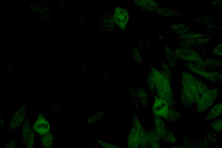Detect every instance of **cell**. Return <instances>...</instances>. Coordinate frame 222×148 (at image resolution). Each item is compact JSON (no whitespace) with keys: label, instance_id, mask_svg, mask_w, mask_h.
<instances>
[{"label":"cell","instance_id":"cell-6","mask_svg":"<svg viewBox=\"0 0 222 148\" xmlns=\"http://www.w3.org/2000/svg\"><path fill=\"white\" fill-rule=\"evenodd\" d=\"M32 128L34 131L37 132L40 136H43L50 131V125L45 116L39 114L38 118L34 124Z\"/></svg>","mask_w":222,"mask_h":148},{"label":"cell","instance_id":"cell-18","mask_svg":"<svg viewBox=\"0 0 222 148\" xmlns=\"http://www.w3.org/2000/svg\"><path fill=\"white\" fill-rule=\"evenodd\" d=\"M169 27L176 34L182 35L190 30V26L184 23L174 24L169 26Z\"/></svg>","mask_w":222,"mask_h":148},{"label":"cell","instance_id":"cell-4","mask_svg":"<svg viewBox=\"0 0 222 148\" xmlns=\"http://www.w3.org/2000/svg\"><path fill=\"white\" fill-rule=\"evenodd\" d=\"M25 116V106L23 105L15 112L12 116L6 135H8L13 130L19 127L24 120Z\"/></svg>","mask_w":222,"mask_h":148},{"label":"cell","instance_id":"cell-16","mask_svg":"<svg viewBox=\"0 0 222 148\" xmlns=\"http://www.w3.org/2000/svg\"><path fill=\"white\" fill-rule=\"evenodd\" d=\"M155 13L165 17H172L182 14L180 12L173 9L161 7L157 8Z\"/></svg>","mask_w":222,"mask_h":148},{"label":"cell","instance_id":"cell-13","mask_svg":"<svg viewBox=\"0 0 222 148\" xmlns=\"http://www.w3.org/2000/svg\"><path fill=\"white\" fill-rule=\"evenodd\" d=\"M196 20L204 25L206 28L208 29V30L211 32V31L215 32L221 28V27H220V26H217L214 25L215 21L211 16H207L201 17L196 19Z\"/></svg>","mask_w":222,"mask_h":148},{"label":"cell","instance_id":"cell-28","mask_svg":"<svg viewBox=\"0 0 222 148\" xmlns=\"http://www.w3.org/2000/svg\"><path fill=\"white\" fill-rule=\"evenodd\" d=\"M5 121L3 119H1L0 120V129L2 128L4 125Z\"/></svg>","mask_w":222,"mask_h":148},{"label":"cell","instance_id":"cell-20","mask_svg":"<svg viewBox=\"0 0 222 148\" xmlns=\"http://www.w3.org/2000/svg\"><path fill=\"white\" fill-rule=\"evenodd\" d=\"M139 49L145 53H147L151 51V45L147 41L139 38L137 42Z\"/></svg>","mask_w":222,"mask_h":148},{"label":"cell","instance_id":"cell-29","mask_svg":"<svg viewBox=\"0 0 222 148\" xmlns=\"http://www.w3.org/2000/svg\"><path fill=\"white\" fill-rule=\"evenodd\" d=\"M95 146L96 147H97V148H102V147H99L98 146H97V145L96 144L95 145Z\"/></svg>","mask_w":222,"mask_h":148},{"label":"cell","instance_id":"cell-11","mask_svg":"<svg viewBox=\"0 0 222 148\" xmlns=\"http://www.w3.org/2000/svg\"><path fill=\"white\" fill-rule=\"evenodd\" d=\"M113 16L110 12L104 14L101 20V26L103 29L106 32H111L114 29L115 24Z\"/></svg>","mask_w":222,"mask_h":148},{"label":"cell","instance_id":"cell-7","mask_svg":"<svg viewBox=\"0 0 222 148\" xmlns=\"http://www.w3.org/2000/svg\"><path fill=\"white\" fill-rule=\"evenodd\" d=\"M113 16L114 21L122 30L124 31L129 19V14L127 10L117 7L114 10Z\"/></svg>","mask_w":222,"mask_h":148},{"label":"cell","instance_id":"cell-14","mask_svg":"<svg viewBox=\"0 0 222 148\" xmlns=\"http://www.w3.org/2000/svg\"><path fill=\"white\" fill-rule=\"evenodd\" d=\"M147 131L149 145L151 148H160V138L155 127H149Z\"/></svg>","mask_w":222,"mask_h":148},{"label":"cell","instance_id":"cell-24","mask_svg":"<svg viewBox=\"0 0 222 148\" xmlns=\"http://www.w3.org/2000/svg\"><path fill=\"white\" fill-rule=\"evenodd\" d=\"M222 44H221L217 45L212 49V53L213 54L222 56Z\"/></svg>","mask_w":222,"mask_h":148},{"label":"cell","instance_id":"cell-9","mask_svg":"<svg viewBox=\"0 0 222 148\" xmlns=\"http://www.w3.org/2000/svg\"><path fill=\"white\" fill-rule=\"evenodd\" d=\"M153 108V112L155 115L163 117L169 121L168 105L166 102L157 99L155 101Z\"/></svg>","mask_w":222,"mask_h":148},{"label":"cell","instance_id":"cell-26","mask_svg":"<svg viewBox=\"0 0 222 148\" xmlns=\"http://www.w3.org/2000/svg\"><path fill=\"white\" fill-rule=\"evenodd\" d=\"M16 137H15L12 141L8 143L3 148H15L16 143Z\"/></svg>","mask_w":222,"mask_h":148},{"label":"cell","instance_id":"cell-12","mask_svg":"<svg viewBox=\"0 0 222 148\" xmlns=\"http://www.w3.org/2000/svg\"><path fill=\"white\" fill-rule=\"evenodd\" d=\"M128 148H139V144L137 130L135 127L132 125L127 140Z\"/></svg>","mask_w":222,"mask_h":148},{"label":"cell","instance_id":"cell-15","mask_svg":"<svg viewBox=\"0 0 222 148\" xmlns=\"http://www.w3.org/2000/svg\"><path fill=\"white\" fill-rule=\"evenodd\" d=\"M40 148H53V134L50 131L47 134L40 136Z\"/></svg>","mask_w":222,"mask_h":148},{"label":"cell","instance_id":"cell-21","mask_svg":"<svg viewBox=\"0 0 222 148\" xmlns=\"http://www.w3.org/2000/svg\"><path fill=\"white\" fill-rule=\"evenodd\" d=\"M94 139L102 148H122L111 143H108L96 138H94Z\"/></svg>","mask_w":222,"mask_h":148},{"label":"cell","instance_id":"cell-1","mask_svg":"<svg viewBox=\"0 0 222 148\" xmlns=\"http://www.w3.org/2000/svg\"><path fill=\"white\" fill-rule=\"evenodd\" d=\"M27 116L22 127V143L26 148H34L36 137L35 132Z\"/></svg>","mask_w":222,"mask_h":148},{"label":"cell","instance_id":"cell-23","mask_svg":"<svg viewBox=\"0 0 222 148\" xmlns=\"http://www.w3.org/2000/svg\"><path fill=\"white\" fill-rule=\"evenodd\" d=\"M205 64L208 66H219L221 64V62L213 59H207L205 60Z\"/></svg>","mask_w":222,"mask_h":148},{"label":"cell","instance_id":"cell-10","mask_svg":"<svg viewBox=\"0 0 222 148\" xmlns=\"http://www.w3.org/2000/svg\"><path fill=\"white\" fill-rule=\"evenodd\" d=\"M141 9L154 13L156 10L161 7L158 2L152 0L133 1Z\"/></svg>","mask_w":222,"mask_h":148},{"label":"cell","instance_id":"cell-27","mask_svg":"<svg viewBox=\"0 0 222 148\" xmlns=\"http://www.w3.org/2000/svg\"><path fill=\"white\" fill-rule=\"evenodd\" d=\"M212 5H219L222 6V1L221 0L216 1L212 2L210 4Z\"/></svg>","mask_w":222,"mask_h":148},{"label":"cell","instance_id":"cell-17","mask_svg":"<svg viewBox=\"0 0 222 148\" xmlns=\"http://www.w3.org/2000/svg\"><path fill=\"white\" fill-rule=\"evenodd\" d=\"M166 58L169 64L174 65L177 62L178 57L175 54L174 49L167 44L165 47Z\"/></svg>","mask_w":222,"mask_h":148},{"label":"cell","instance_id":"cell-5","mask_svg":"<svg viewBox=\"0 0 222 148\" xmlns=\"http://www.w3.org/2000/svg\"><path fill=\"white\" fill-rule=\"evenodd\" d=\"M212 37L197 38H193L183 39V40L178 44L177 46L179 48L189 49L192 47H197L201 46L210 41Z\"/></svg>","mask_w":222,"mask_h":148},{"label":"cell","instance_id":"cell-8","mask_svg":"<svg viewBox=\"0 0 222 148\" xmlns=\"http://www.w3.org/2000/svg\"><path fill=\"white\" fill-rule=\"evenodd\" d=\"M174 50L178 57L184 60L195 61L203 60L199 53L189 49L176 48Z\"/></svg>","mask_w":222,"mask_h":148},{"label":"cell","instance_id":"cell-22","mask_svg":"<svg viewBox=\"0 0 222 148\" xmlns=\"http://www.w3.org/2000/svg\"><path fill=\"white\" fill-rule=\"evenodd\" d=\"M131 52L132 56L135 60L140 62L142 61L141 58L138 50L136 47H133Z\"/></svg>","mask_w":222,"mask_h":148},{"label":"cell","instance_id":"cell-19","mask_svg":"<svg viewBox=\"0 0 222 148\" xmlns=\"http://www.w3.org/2000/svg\"><path fill=\"white\" fill-rule=\"evenodd\" d=\"M212 35L211 34L200 33L192 30H189L186 33L177 37L178 38H204L205 36Z\"/></svg>","mask_w":222,"mask_h":148},{"label":"cell","instance_id":"cell-2","mask_svg":"<svg viewBox=\"0 0 222 148\" xmlns=\"http://www.w3.org/2000/svg\"><path fill=\"white\" fill-rule=\"evenodd\" d=\"M155 124L154 127L156 131L163 142L166 144H172L177 142L172 133L167 129L166 125L162 120L158 117L156 118Z\"/></svg>","mask_w":222,"mask_h":148},{"label":"cell","instance_id":"cell-3","mask_svg":"<svg viewBox=\"0 0 222 148\" xmlns=\"http://www.w3.org/2000/svg\"><path fill=\"white\" fill-rule=\"evenodd\" d=\"M132 124L135 127L137 130L139 146L141 148H149L150 145L147 130L144 128L136 117L134 118Z\"/></svg>","mask_w":222,"mask_h":148},{"label":"cell","instance_id":"cell-25","mask_svg":"<svg viewBox=\"0 0 222 148\" xmlns=\"http://www.w3.org/2000/svg\"><path fill=\"white\" fill-rule=\"evenodd\" d=\"M221 121H217L214 122L212 124L213 128L217 132H221L222 130Z\"/></svg>","mask_w":222,"mask_h":148}]
</instances>
